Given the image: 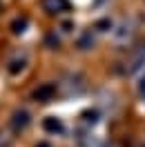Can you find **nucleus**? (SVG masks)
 <instances>
[{
  "label": "nucleus",
  "instance_id": "obj_1",
  "mask_svg": "<svg viewBox=\"0 0 145 147\" xmlns=\"http://www.w3.org/2000/svg\"><path fill=\"white\" fill-rule=\"evenodd\" d=\"M43 7L49 13H58V11L67 9V0H43Z\"/></svg>",
  "mask_w": 145,
  "mask_h": 147
},
{
  "label": "nucleus",
  "instance_id": "obj_2",
  "mask_svg": "<svg viewBox=\"0 0 145 147\" xmlns=\"http://www.w3.org/2000/svg\"><path fill=\"white\" fill-rule=\"evenodd\" d=\"M54 92H56L54 85H43V87H38L36 92H34V98H38V100H43V102H47L51 96H54Z\"/></svg>",
  "mask_w": 145,
  "mask_h": 147
},
{
  "label": "nucleus",
  "instance_id": "obj_3",
  "mask_svg": "<svg viewBox=\"0 0 145 147\" xmlns=\"http://www.w3.org/2000/svg\"><path fill=\"white\" fill-rule=\"evenodd\" d=\"M145 65V47H141L138 51L134 54V58L129 60V67H127V71H136V69H141Z\"/></svg>",
  "mask_w": 145,
  "mask_h": 147
},
{
  "label": "nucleus",
  "instance_id": "obj_4",
  "mask_svg": "<svg viewBox=\"0 0 145 147\" xmlns=\"http://www.w3.org/2000/svg\"><path fill=\"white\" fill-rule=\"evenodd\" d=\"M29 123V114L25 109H20L14 114V120H11V125H14V129H22L25 125Z\"/></svg>",
  "mask_w": 145,
  "mask_h": 147
},
{
  "label": "nucleus",
  "instance_id": "obj_5",
  "mask_svg": "<svg viewBox=\"0 0 145 147\" xmlns=\"http://www.w3.org/2000/svg\"><path fill=\"white\" fill-rule=\"evenodd\" d=\"M43 127L49 129V131H60L63 125H60V120H56V118H47L45 123H43Z\"/></svg>",
  "mask_w": 145,
  "mask_h": 147
},
{
  "label": "nucleus",
  "instance_id": "obj_6",
  "mask_svg": "<svg viewBox=\"0 0 145 147\" xmlns=\"http://www.w3.org/2000/svg\"><path fill=\"white\" fill-rule=\"evenodd\" d=\"M14 31L16 34H20V31H25V27H27V18H20V20H14Z\"/></svg>",
  "mask_w": 145,
  "mask_h": 147
},
{
  "label": "nucleus",
  "instance_id": "obj_7",
  "mask_svg": "<svg viewBox=\"0 0 145 147\" xmlns=\"http://www.w3.org/2000/svg\"><path fill=\"white\" fill-rule=\"evenodd\" d=\"M91 42H94V40H91V36H89V34L81 38V47H83V49H87V47H91Z\"/></svg>",
  "mask_w": 145,
  "mask_h": 147
},
{
  "label": "nucleus",
  "instance_id": "obj_8",
  "mask_svg": "<svg viewBox=\"0 0 145 147\" xmlns=\"http://www.w3.org/2000/svg\"><path fill=\"white\" fill-rule=\"evenodd\" d=\"M96 27H98L100 31H107V29H105V27H112V22H109V20H100V22H98V25H96Z\"/></svg>",
  "mask_w": 145,
  "mask_h": 147
},
{
  "label": "nucleus",
  "instance_id": "obj_9",
  "mask_svg": "<svg viewBox=\"0 0 145 147\" xmlns=\"http://www.w3.org/2000/svg\"><path fill=\"white\" fill-rule=\"evenodd\" d=\"M138 92H141V96L145 98V78L141 80V85H138Z\"/></svg>",
  "mask_w": 145,
  "mask_h": 147
}]
</instances>
